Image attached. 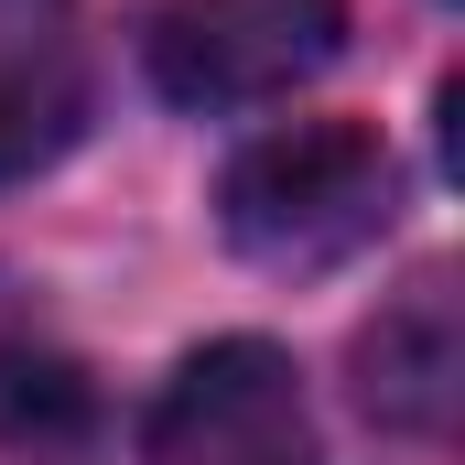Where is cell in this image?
Here are the masks:
<instances>
[{
  "instance_id": "7a4b0ae2",
  "label": "cell",
  "mask_w": 465,
  "mask_h": 465,
  "mask_svg": "<svg viewBox=\"0 0 465 465\" xmlns=\"http://www.w3.org/2000/svg\"><path fill=\"white\" fill-rule=\"evenodd\" d=\"M347 54V0H173L152 22V87L173 109H271Z\"/></svg>"
},
{
  "instance_id": "277c9868",
  "label": "cell",
  "mask_w": 465,
  "mask_h": 465,
  "mask_svg": "<svg viewBox=\"0 0 465 465\" xmlns=\"http://www.w3.org/2000/svg\"><path fill=\"white\" fill-rule=\"evenodd\" d=\"M87 130V22L76 0H0V184L44 173Z\"/></svg>"
},
{
  "instance_id": "5b68a950",
  "label": "cell",
  "mask_w": 465,
  "mask_h": 465,
  "mask_svg": "<svg viewBox=\"0 0 465 465\" xmlns=\"http://www.w3.org/2000/svg\"><path fill=\"white\" fill-rule=\"evenodd\" d=\"M357 401L390 433H444V411H455V303H444V282H422L411 303H390L357 336Z\"/></svg>"
},
{
  "instance_id": "3957f363",
  "label": "cell",
  "mask_w": 465,
  "mask_h": 465,
  "mask_svg": "<svg viewBox=\"0 0 465 465\" xmlns=\"http://www.w3.org/2000/svg\"><path fill=\"white\" fill-rule=\"evenodd\" d=\"M152 455L163 465H292L303 455V390L282 347H206L173 368L163 411H152Z\"/></svg>"
},
{
  "instance_id": "6da1fadb",
  "label": "cell",
  "mask_w": 465,
  "mask_h": 465,
  "mask_svg": "<svg viewBox=\"0 0 465 465\" xmlns=\"http://www.w3.org/2000/svg\"><path fill=\"white\" fill-rule=\"evenodd\" d=\"M401 217V163L368 119H292V130H260L217 173V228L238 260L260 271H336L357 249H379Z\"/></svg>"
}]
</instances>
